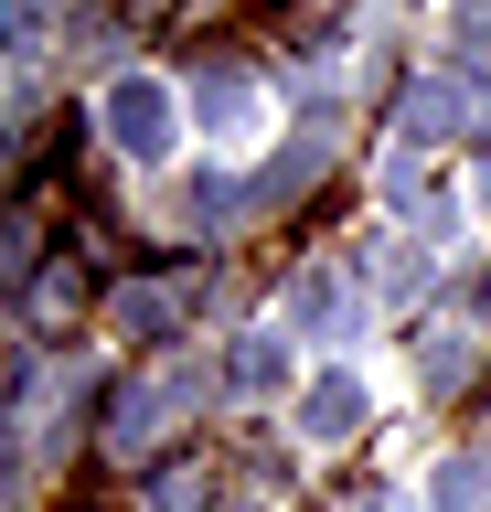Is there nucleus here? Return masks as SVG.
Listing matches in <instances>:
<instances>
[{
  "instance_id": "nucleus-6",
  "label": "nucleus",
  "mask_w": 491,
  "mask_h": 512,
  "mask_svg": "<svg viewBox=\"0 0 491 512\" xmlns=\"http://www.w3.org/2000/svg\"><path fill=\"white\" fill-rule=\"evenodd\" d=\"M246 118H257V96H246V75H214V86H203V128H214V139H235Z\"/></svg>"
},
{
  "instance_id": "nucleus-9",
  "label": "nucleus",
  "mask_w": 491,
  "mask_h": 512,
  "mask_svg": "<svg viewBox=\"0 0 491 512\" xmlns=\"http://www.w3.org/2000/svg\"><path fill=\"white\" fill-rule=\"evenodd\" d=\"M278 374H289V352H278V342H235V384H246V395L278 384Z\"/></svg>"
},
{
  "instance_id": "nucleus-5",
  "label": "nucleus",
  "mask_w": 491,
  "mask_h": 512,
  "mask_svg": "<svg viewBox=\"0 0 491 512\" xmlns=\"http://www.w3.org/2000/svg\"><path fill=\"white\" fill-rule=\"evenodd\" d=\"M427 502H438V512H491V470H481V459H438Z\"/></svg>"
},
{
  "instance_id": "nucleus-2",
  "label": "nucleus",
  "mask_w": 491,
  "mask_h": 512,
  "mask_svg": "<svg viewBox=\"0 0 491 512\" xmlns=\"http://www.w3.org/2000/svg\"><path fill=\"white\" fill-rule=\"evenodd\" d=\"M363 427V374H321L299 395V438H353Z\"/></svg>"
},
{
  "instance_id": "nucleus-3",
  "label": "nucleus",
  "mask_w": 491,
  "mask_h": 512,
  "mask_svg": "<svg viewBox=\"0 0 491 512\" xmlns=\"http://www.w3.org/2000/svg\"><path fill=\"white\" fill-rule=\"evenodd\" d=\"M182 310H193V288H118V331H139V342H171Z\"/></svg>"
},
{
  "instance_id": "nucleus-7",
  "label": "nucleus",
  "mask_w": 491,
  "mask_h": 512,
  "mask_svg": "<svg viewBox=\"0 0 491 512\" xmlns=\"http://www.w3.org/2000/svg\"><path fill=\"white\" fill-rule=\"evenodd\" d=\"M289 320H299V331H342V288H331V278H299L289 288Z\"/></svg>"
},
{
  "instance_id": "nucleus-10",
  "label": "nucleus",
  "mask_w": 491,
  "mask_h": 512,
  "mask_svg": "<svg viewBox=\"0 0 491 512\" xmlns=\"http://www.w3.org/2000/svg\"><path fill=\"white\" fill-rule=\"evenodd\" d=\"M374 278H385V288H395V299H406V288H417V278H427V256H417V246H374Z\"/></svg>"
},
{
  "instance_id": "nucleus-1",
  "label": "nucleus",
  "mask_w": 491,
  "mask_h": 512,
  "mask_svg": "<svg viewBox=\"0 0 491 512\" xmlns=\"http://www.w3.org/2000/svg\"><path fill=\"white\" fill-rule=\"evenodd\" d=\"M107 139L129 160H161L171 150V96L150 86V75H118V86H107Z\"/></svg>"
},
{
  "instance_id": "nucleus-8",
  "label": "nucleus",
  "mask_w": 491,
  "mask_h": 512,
  "mask_svg": "<svg viewBox=\"0 0 491 512\" xmlns=\"http://www.w3.org/2000/svg\"><path fill=\"white\" fill-rule=\"evenodd\" d=\"M43 32H54V0H0V43L11 54H33Z\"/></svg>"
},
{
  "instance_id": "nucleus-4",
  "label": "nucleus",
  "mask_w": 491,
  "mask_h": 512,
  "mask_svg": "<svg viewBox=\"0 0 491 512\" xmlns=\"http://www.w3.org/2000/svg\"><path fill=\"white\" fill-rule=\"evenodd\" d=\"M481 107V86H449V75H427L417 96H406V139H438V128H459Z\"/></svg>"
},
{
  "instance_id": "nucleus-11",
  "label": "nucleus",
  "mask_w": 491,
  "mask_h": 512,
  "mask_svg": "<svg viewBox=\"0 0 491 512\" xmlns=\"http://www.w3.org/2000/svg\"><path fill=\"white\" fill-rule=\"evenodd\" d=\"M235 203H246V192H235V182H214V171H203V182H193V224H225Z\"/></svg>"
}]
</instances>
